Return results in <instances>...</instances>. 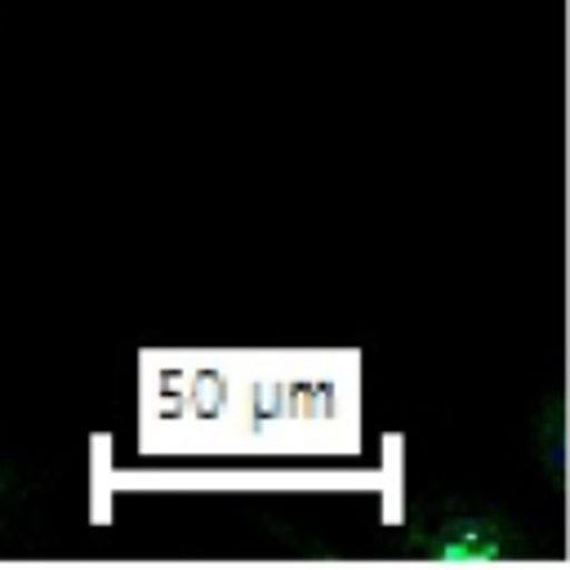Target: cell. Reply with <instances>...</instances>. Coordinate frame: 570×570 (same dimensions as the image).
Returning a JSON list of instances; mask_svg holds the SVG:
<instances>
[{
    "mask_svg": "<svg viewBox=\"0 0 570 570\" xmlns=\"http://www.w3.org/2000/svg\"><path fill=\"white\" fill-rule=\"evenodd\" d=\"M508 552H512V534L499 521H485V517L441 521L432 530V539L423 543V557L454 561V566H485V561H503Z\"/></svg>",
    "mask_w": 570,
    "mask_h": 570,
    "instance_id": "1",
    "label": "cell"
}]
</instances>
